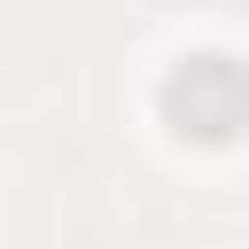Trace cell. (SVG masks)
Here are the masks:
<instances>
[{
	"label": "cell",
	"instance_id": "1",
	"mask_svg": "<svg viewBox=\"0 0 249 249\" xmlns=\"http://www.w3.org/2000/svg\"><path fill=\"white\" fill-rule=\"evenodd\" d=\"M163 117L195 140H233L249 124V70L226 54H195L163 78Z\"/></svg>",
	"mask_w": 249,
	"mask_h": 249
}]
</instances>
